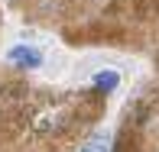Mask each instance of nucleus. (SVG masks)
<instances>
[{"mask_svg": "<svg viewBox=\"0 0 159 152\" xmlns=\"http://www.w3.org/2000/svg\"><path fill=\"white\" fill-rule=\"evenodd\" d=\"M7 59L13 65H20V68H39L42 65V52L39 49H30V46H16V49L7 52Z\"/></svg>", "mask_w": 159, "mask_h": 152, "instance_id": "f257e3e1", "label": "nucleus"}, {"mask_svg": "<svg viewBox=\"0 0 159 152\" xmlns=\"http://www.w3.org/2000/svg\"><path fill=\"white\" fill-rule=\"evenodd\" d=\"M117 81H120V78L114 75V71H101V75L94 78V88H101V91H114V88H117Z\"/></svg>", "mask_w": 159, "mask_h": 152, "instance_id": "f03ea898", "label": "nucleus"}, {"mask_svg": "<svg viewBox=\"0 0 159 152\" xmlns=\"http://www.w3.org/2000/svg\"><path fill=\"white\" fill-rule=\"evenodd\" d=\"M81 152H107V142L98 136V139H91V142H88V146H84Z\"/></svg>", "mask_w": 159, "mask_h": 152, "instance_id": "7ed1b4c3", "label": "nucleus"}]
</instances>
